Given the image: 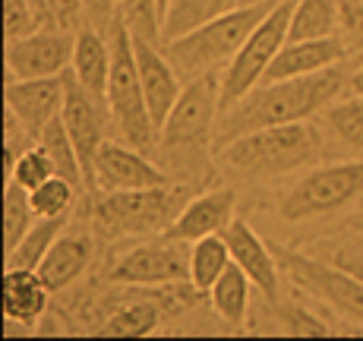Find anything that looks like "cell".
Instances as JSON below:
<instances>
[{
	"mask_svg": "<svg viewBox=\"0 0 363 341\" xmlns=\"http://www.w3.org/2000/svg\"><path fill=\"white\" fill-rule=\"evenodd\" d=\"M345 86H347L345 67H332L313 76H297V79L259 82L243 99H237L231 108L221 111L218 149L234 142L237 136L253 133V130L313 121L345 92Z\"/></svg>",
	"mask_w": 363,
	"mask_h": 341,
	"instance_id": "6da1fadb",
	"label": "cell"
},
{
	"mask_svg": "<svg viewBox=\"0 0 363 341\" xmlns=\"http://www.w3.org/2000/svg\"><path fill=\"white\" fill-rule=\"evenodd\" d=\"M221 121V73H208L190 79L180 92L177 104L158 127L155 149L162 152V164L180 184H199L212 177V145L218 142Z\"/></svg>",
	"mask_w": 363,
	"mask_h": 341,
	"instance_id": "7a4b0ae2",
	"label": "cell"
},
{
	"mask_svg": "<svg viewBox=\"0 0 363 341\" xmlns=\"http://www.w3.org/2000/svg\"><path fill=\"white\" fill-rule=\"evenodd\" d=\"M272 4L275 0H269V4H240L234 10L221 13V16L199 23L196 29L167 38L162 51L167 54V60L174 64L184 82L208 73H221L237 57V51L250 38V32L262 23Z\"/></svg>",
	"mask_w": 363,
	"mask_h": 341,
	"instance_id": "3957f363",
	"label": "cell"
},
{
	"mask_svg": "<svg viewBox=\"0 0 363 341\" xmlns=\"http://www.w3.org/2000/svg\"><path fill=\"white\" fill-rule=\"evenodd\" d=\"M323 155V133L310 121L265 127L221 145L218 162L240 177H281Z\"/></svg>",
	"mask_w": 363,
	"mask_h": 341,
	"instance_id": "277c9868",
	"label": "cell"
},
{
	"mask_svg": "<svg viewBox=\"0 0 363 341\" xmlns=\"http://www.w3.org/2000/svg\"><path fill=\"white\" fill-rule=\"evenodd\" d=\"M190 199V186L174 180L162 186H143V190L101 193L92 215L95 225L108 237H155L164 234Z\"/></svg>",
	"mask_w": 363,
	"mask_h": 341,
	"instance_id": "5b68a950",
	"label": "cell"
},
{
	"mask_svg": "<svg viewBox=\"0 0 363 341\" xmlns=\"http://www.w3.org/2000/svg\"><path fill=\"white\" fill-rule=\"evenodd\" d=\"M104 101H108V114L123 142L136 145L143 152L155 149L158 130L149 114L143 79H139L136 47H133L130 29L121 19L111 29V76H108V99Z\"/></svg>",
	"mask_w": 363,
	"mask_h": 341,
	"instance_id": "8992f818",
	"label": "cell"
},
{
	"mask_svg": "<svg viewBox=\"0 0 363 341\" xmlns=\"http://www.w3.org/2000/svg\"><path fill=\"white\" fill-rule=\"evenodd\" d=\"M363 196V158L335 162L313 168L284 193L278 215L284 221H310L341 212L354 199Z\"/></svg>",
	"mask_w": 363,
	"mask_h": 341,
	"instance_id": "52a82bcc",
	"label": "cell"
},
{
	"mask_svg": "<svg viewBox=\"0 0 363 341\" xmlns=\"http://www.w3.org/2000/svg\"><path fill=\"white\" fill-rule=\"evenodd\" d=\"M291 10H294V0H275L272 10L262 16V23L243 41L237 57L221 69V111L231 108L237 99H243L250 89H256L265 79L272 60L288 41Z\"/></svg>",
	"mask_w": 363,
	"mask_h": 341,
	"instance_id": "ba28073f",
	"label": "cell"
},
{
	"mask_svg": "<svg viewBox=\"0 0 363 341\" xmlns=\"http://www.w3.org/2000/svg\"><path fill=\"white\" fill-rule=\"evenodd\" d=\"M275 250V259L281 266V272L303 288L306 294H313L316 301L329 303L332 310H338L341 316L363 323V281L357 275H351L347 269H341L338 262H323L313 259V256L294 253L288 247H272Z\"/></svg>",
	"mask_w": 363,
	"mask_h": 341,
	"instance_id": "9c48e42d",
	"label": "cell"
},
{
	"mask_svg": "<svg viewBox=\"0 0 363 341\" xmlns=\"http://www.w3.org/2000/svg\"><path fill=\"white\" fill-rule=\"evenodd\" d=\"M108 278L114 284H130V288L190 284V243L174 240L167 234H155L152 240L127 250L111 266Z\"/></svg>",
	"mask_w": 363,
	"mask_h": 341,
	"instance_id": "30bf717a",
	"label": "cell"
},
{
	"mask_svg": "<svg viewBox=\"0 0 363 341\" xmlns=\"http://www.w3.org/2000/svg\"><path fill=\"white\" fill-rule=\"evenodd\" d=\"M76 32L41 26L16 41H6V76L10 79H41V76H64L73 64Z\"/></svg>",
	"mask_w": 363,
	"mask_h": 341,
	"instance_id": "8fae6325",
	"label": "cell"
},
{
	"mask_svg": "<svg viewBox=\"0 0 363 341\" xmlns=\"http://www.w3.org/2000/svg\"><path fill=\"white\" fill-rule=\"evenodd\" d=\"M174 184V177L152 162L143 149L130 142H104L99 158H95V190L101 193H121V190H143V186H162Z\"/></svg>",
	"mask_w": 363,
	"mask_h": 341,
	"instance_id": "7c38bea8",
	"label": "cell"
},
{
	"mask_svg": "<svg viewBox=\"0 0 363 341\" xmlns=\"http://www.w3.org/2000/svg\"><path fill=\"white\" fill-rule=\"evenodd\" d=\"M101 108H108L95 95H89L86 89L76 82L73 73H67V99H64V127L69 139H73L76 152H79L82 171H86L89 190H95V158H99L101 145L108 142L104 136V114Z\"/></svg>",
	"mask_w": 363,
	"mask_h": 341,
	"instance_id": "4fadbf2b",
	"label": "cell"
},
{
	"mask_svg": "<svg viewBox=\"0 0 363 341\" xmlns=\"http://www.w3.org/2000/svg\"><path fill=\"white\" fill-rule=\"evenodd\" d=\"M4 99H6V108L38 139L48 123H54L64 114L67 73L64 76H41V79H10V76H6Z\"/></svg>",
	"mask_w": 363,
	"mask_h": 341,
	"instance_id": "5bb4252c",
	"label": "cell"
},
{
	"mask_svg": "<svg viewBox=\"0 0 363 341\" xmlns=\"http://www.w3.org/2000/svg\"><path fill=\"white\" fill-rule=\"evenodd\" d=\"M225 240H228V250H231V259L250 275L256 291L275 307V303L281 301V297H278V288H281V266H278V259H275V250L243 218H234L231 225L225 228Z\"/></svg>",
	"mask_w": 363,
	"mask_h": 341,
	"instance_id": "9a60e30c",
	"label": "cell"
},
{
	"mask_svg": "<svg viewBox=\"0 0 363 341\" xmlns=\"http://www.w3.org/2000/svg\"><path fill=\"white\" fill-rule=\"evenodd\" d=\"M133 47H136V67H139V79H143L145 101H149V114L158 130L164 123V117L171 114V108L177 104L186 82L180 79V73L174 69L162 47L139 38H133Z\"/></svg>",
	"mask_w": 363,
	"mask_h": 341,
	"instance_id": "2e32d148",
	"label": "cell"
},
{
	"mask_svg": "<svg viewBox=\"0 0 363 341\" xmlns=\"http://www.w3.org/2000/svg\"><path fill=\"white\" fill-rule=\"evenodd\" d=\"M234 206H237L234 190H225V186L190 196L164 234L174 240H186V243L202 240L208 234H225V228L234 221Z\"/></svg>",
	"mask_w": 363,
	"mask_h": 341,
	"instance_id": "e0dca14e",
	"label": "cell"
},
{
	"mask_svg": "<svg viewBox=\"0 0 363 341\" xmlns=\"http://www.w3.org/2000/svg\"><path fill=\"white\" fill-rule=\"evenodd\" d=\"M347 54L341 45V35H329V38H306V41H284L278 57L272 60L269 73L262 82L275 79H297V76H313L332 67H345Z\"/></svg>",
	"mask_w": 363,
	"mask_h": 341,
	"instance_id": "ac0fdd59",
	"label": "cell"
},
{
	"mask_svg": "<svg viewBox=\"0 0 363 341\" xmlns=\"http://www.w3.org/2000/svg\"><path fill=\"white\" fill-rule=\"evenodd\" d=\"M92 256H95V243L89 234L64 231L54 240V247L48 250V256L41 259V266L35 272L51 288V294H60V291H67L76 278L92 266Z\"/></svg>",
	"mask_w": 363,
	"mask_h": 341,
	"instance_id": "d6986e66",
	"label": "cell"
},
{
	"mask_svg": "<svg viewBox=\"0 0 363 341\" xmlns=\"http://www.w3.org/2000/svg\"><path fill=\"white\" fill-rule=\"evenodd\" d=\"M4 316L6 323H23L26 329L35 325L48 313L51 288L41 281L35 269H4Z\"/></svg>",
	"mask_w": 363,
	"mask_h": 341,
	"instance_id": "ffe728a7",
	"label": "cell"
},
{
	"mask_svg": "<svg viewBox=\"0 0 363 341\" xmlns=\"http://www.w3.org/2000/svg\"><path fill=\"white\" fill-rule=\"evenodd\" d=\"M69 73L76 76V82H79L89 95H95L99 101L108 99L111 35L92 29V26H82V29L76 32V47H73V64H69Z\"/></svg>",
	"mask_w": 363,
	"mask_h": 341,
	"instance_id": "44dd1931",
	"label": "cell"
},
{
	"mask_svg": "<svg viewBox=\"0 0 363 341\" xmlns=\"http://www.w3.org/2000/svg\"><path fill=\"white\" fill-rule=\"evenodd\" d=\"M69 215H54V218H38L26 231V237L4 253V269H38L41 259L48 256V250L54 247V240L67 231Z\"/></svg>",
	"mask_w": 363,
	"mask_h": 341,
	"instance_id": "7402d4cb",
	"label": "cell"
},
{
	"mask_svg": "<svg viewBox=\"0 0 363 341\" xmlns=\"http://www.w3.org/2000/svg\"><path fill=\"white\" fill-rule=\"evenodd\" d=\"M338 23H341V0H294L288 41L329 38V35H338Z\"/></svg>",
	"mask_w": 363,
	"mask_h": 341,
	"instance_id": "603a6c76",
	"label": "cell"
},
{
	"mask_svg": "<svg viewBox=\"0 0 363 341\" xmlns=\"http://www.w3.org/2000/svg\"><path fill=\"white\" fill-rule=\"evenodd\" d=\"M253 288L256 284L250 281V275L231 259V266L225 269V275H221L218 281L212 284V291H208L212 310L218 313L228 325H243V319H247V313H250V291Z\"/></svg>",
	"mask_w": 363,
	"mask_h": 341,
	"instance_id": "cb8c5ba5",
	"label": "cell"
},
{
	"mask_svg": "<svg viewBox=\"0 0 363 341\" xmlns=\"http://www.w3.org/2000/svg\"><path fill=\"white\" fill-rule=\"evenodd\" d=\"M323 127L341 149L354 152L363 158V95H347V99H335L329 108L323 111Z\"/></svg>",
	"mask_w": 363,
	"mask_h": 341,
	"instance_id": "d4e9b609",
	"label": "cell"
},
{
	"mask_svg": "<svg viewBox=\"0 0 363 341\" xmlns=\"http://www.w3.org/2000/svg\"><path fill=\"white\" fill-rule=\"evenodd\" d=\"M228 266H231V250L225 234H208L190 243V284L199 294H208Z\"/></svg>",
	"mask_w": 363,
	"mask_h": 341,
	"instance_id": "484cf974",
	"label": "cell"
},
{
	"mask_svg": "<svg viewBox=\"0 0 363 341\" xmlns=\"http://www.w3.org/2000/svg\"><path fill=\"white\" fill-rule=\"evenodd\" d=\"M164 319V313L158 303L152 301H130V303H121L117 310L108 313L101 325V335H111V338H143V335H152L158 329V323Z\"/></svg>",
	"mask_w": 363,
	"mask_h": 341,
	"instance_id": "4316f807",
	"label": "cell"
},
{
	"mask_svg": "<svg viewBox=\"0 0 363 341\" xmlns=\"http://www.w3.org/2000/svg\"><path fill=\"white\" fill-rule=\"evenodd\" d=\"M38 142L45 145V152H48V155H51L54 171H57L60 177H67L69 184H76V186H79V193H89L86 171H82L79 152H76L73 139H69L67 127H64V117H57V121H54V123H48V127L41 130Z\"/></svg>",
	"mask_w": 363,
	"mask_h": 341,
	"instance_id": "83f0119b",
	"label": "cell"
},
{
	"mask_svg": "<svg viewBox=\"0 0 363 341\" xmlns=\"http://www.w3.org/2000/svg\"><path fill=\"white\" fill-rule=\"evenodd\" d=\"M117 19L130 29L133 38L164 47V6L162 0H121Z\"/></svg>",
	"mask_w": 363,
	"mask_h": 341,
	"instance_id": "f1b7e54d",
	"label": "cell"
},
{
	"mask_svg": "<svg viewBox=\"0 0 363 341\" xmlns=\"http://www.w3.org/2000/svg\"><path fill=\"white\" fill-rule=\"evenodd\" d=\"M240 6V0H167L164 10V41L180 32L196 29L206 19H215L221 13Z\"/></svg>",
	"mask_w": 363,
	"mask_h": 341,
	"instance_id": "f546056e",
	"label": "cell"
},
{
	"mask_svg": "<svg viewBox=\"0 0 363 341\" xmlns=\"http://www.w3.org/2000/svg\"><path fill=\"white\" fill-rule=\"evenodd\" d=\"M35 221H38V212H35V206H32L29 190L6 177V186H4V253H10V250L26 237V231H29Z\"/></svg>",
	"mask_w": 363,
	"mask_h": 341,
	"instance_id": "4dcf8cb0",
	"label": "cell"
},
{
	"mask_svg": "<svg viewBox=\"0 0 363 341\" xmlns=\"http://www.w3.org/2000/svg\"><path fill=\"white\" fill-rule=\"evenodd\" d=\"M29 196H32V206H35V212H38V218H54V215H69L76 196H79V186L69 184L60 174H54L51 180H45L41 186L29 190Z\"/></svg>",
	"mask_w": 363,
	"mask_h": 341,
	"instance_id": "1f68e13d",
	"label": "cell"
},
{
	"mask_svg": "<svg viewBox=\"0 0 363 341\" xmlns=\"http://www.w3.org/2000/svg\"><path fill=\"white\" fill-rule=\"evenodd\" d=\"M341 45H345L347 64L363 69V0H341V23H338Z\"/></svg>",
	"mask_w": 363,
	"mask_h": 341,
	"instance_id": "d6a6232c",
	"label": "cell"
},
{
	"mask_svg": "<svg viewBox=\"0 0 363 341\" xmlns=\"http://www.w3.org/2000/svg\"><path fill=\"white\" fill-rule=\"evenodd\" d=\"M275 316H278V323H281L284 335H294V338H325V335H332L329 323H323L319 316H313V313L303 310L300 303L278 301Z\"/></svg>",
	"mask_w": 363,
	"mask_h": 341,
	"instance_id": "836d02e7",
	"label": "cell"
},
{
	"mask_svg": "<svg viewBox=\"0 0 363 341\" xmlns=\"http://www.w3.org/2000/svg\"><path fill=\"white\" fill-rule=\"evenodd\" d=\"M54 162H51V155L45 152V145L41 142H35L32 149H26L23 155H19V162L13 164V171L6 174L10 180H16L19 186H26V190H35V186H41L45 180H51L54 177Z\"/></svg>",
	"mask_w": 363,
	"mask_h": 341,
	"instance_id": "e575fe53",
	"label": "cell"
},
{
	"mask_svg": "<svg viewBox=\"0 0 363 341\" xmlns=\"http://www.w3.org/2000/svg\"><path fill=\"white\" fill-rule=\"evenodd\" d=\"M35 13H38L41 26H51V29H67L76 32V23L82 16V0H32Z\"/></svg>",
	"mask_w": 363,
	"mask_h": 341,
	"instance_id": "d590c367",
	"label": "cell"
},
{
	"mask_svg": "<svg viewBox=\"0 0 363 341\" xmlns=\"http://www.w3.org/2000/svg\"><path fill=\"white\" fill-rule=\"evenodd\" d=\"M35 142H38V139L29 133V127L6 108L4 111V171L10 174L13 164L19 162V155H23L26 149H32Z\"/></svg>",
	"mask_w": 363,
	"mask_h": 341,
	"instance_id": "8d00e7d4",
	"label": "cell"
},
{
	"mask_svg": "<svg viewBox=\"0 0 363 341\" xmlns=\"http://www.w3.org/2000/svg\"><path fill=\"white\" fill-rule=\"evenodd\" d=\"M41 29V19L35 13L32 0H4V32L6 41H16L23 35Z\"/></svg>",
	"mask_w": 363,
	"mask_h": 341,
	"instance_id": "74e56055",
	"label": "cell"
},
{
	"mask_svg": "<svg viewBox=\"0 0 363 341\" xmlns=\"http://www.w3.org/2000/svg\"><path fill=\"white\" fill-rule=\"evenodd\" d=\"M117 4H121V0H82L86 26L111 35V29H114V23H117Z\"/></svg>",
	"mask_w": 363,
	"mask_h": 341,
	"instance_id": "f35d334b",
	"label": "cell"
},
{
	"mask_svg": "<svg viewBox=\"0 0 363 341\" xmlns=\"http://www.w3.org/2000/svg\"><path fill=\"white\" fill-rule=\"evenodd\" d=\"M335 262H338L341 269H347L351 275H357L363 281V250H341L338 256H335Z\"/></svg>",
	"mask_w": 363,
	"mask_h": 341,
	"instance_id": "ab89813d",
	"label": "cell"
},
{
	"mask_svg": "<svg viewBox=\"0 0 363 341\" xmlns=\"http://www.w3.org/2000/svg\"><path fill=\"white\" fill-rule=\"evenodd\" d=\"M347 89H351V92H357V95H363V69H354V73L347 76Z\"/></svg>",
	"mask_w": 363,
	"mask_h": 341,
	"instance_id": "60d3db41",
	"label": "cell"
},
{
	"mask_svg": "<svg viewBox=\"0 0 363 341\" xmlns=\"http://www.w3.org/2000/svg\"><path fill=\"white\" fill-rule=\"evenodd\" d=\"M240 4H269V0H240Z\"/></svg>",
	"mask_w": 363,
	"mask_h": 341,
	"instance_id": "b9f144b4",
	"label": "cell"
},
{
	"mask_svg": "<svg viewBox=\"0 0 363 341\" xmlns=\"http://www.w3.org/2000/svg\"><path fill=\"white\" fill-rule=\"evenodd\" d=\"M162 6H164V10H167V0H162Z\"/></svg>",
	"mask_w": 363,
	"mask_h": 341,
	"instance_id": "7bdbcfd3",
	"label": "cell"
}]
</instances>
